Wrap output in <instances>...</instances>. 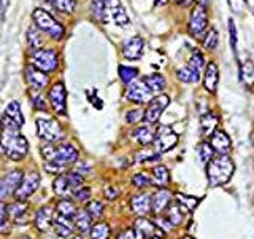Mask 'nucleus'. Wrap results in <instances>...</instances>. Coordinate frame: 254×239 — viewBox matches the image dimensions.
Returning <instances> with one entry per match:
<instances>
[{"label": "nucleus", "instance_id": "obj_16", "mask_svg": "<svg viewBox=\"0 0 254 239\" xmlns=\"http://www.w3.org/2000/svg\"><path fill=\"white\" fill-rule=\"evenodd\" d=\"M26 82L30 86L32 91H42L48 86L50 78H48L46 72L37 69L34 64H29L26 67Z\"/></svg>", "mask_w": 254, "mask_h": 239}, {"label": "nucleus", "instance_id": "obj_36", "mask_svg": "<svg viewBox=\"0 0 254 239\" xmlns=\"http://www.w3.org/2000/svg\"><path fill=\"white\" fill-rule=\"evenodd\" d=\"M56 209H58V212L62 215V217H67V219H73L76 215V212H78L75 204L70 203V201H65V199H64V201H59Z\"/></svg>", "mask_w": 254, "mask_h": 239}, {"label": "nucleus", "instance_id": "obj_5", "mask_svg": "<svg viewBox=\"0 0 254 239\" xmlns=\"http://www.w3.org/2000/svg\"><path fill=\"white\" fill-rule=\"evenodd\" d=\"M206 29H208V14H206V8L203 5L197 3L192 8V11H190L188 30L192 37L203 38V35L206 34Z\"/></svg>", "mask_w": 254, "mask_h": 239}, {"label": "nucleus", "instance_id": "obj_1", "mask_svg": "<svg viewBox=\"0 0 254 239\" xmlns=\"http://www.w3.org/2000/svg\"><path fill=\"white\" fill-rule=\"evenodd\" d=\"M19 129L21 126L8 115L0 118V148L13 161H21L29 151V142Z\"/></svg>", "mask_w": 254, "mask_h": 239}, {"label": "nucleus", "instance_id": "obj_4", "mask_svg": "<svg viewBox=\"0 0 254 239\" xmlns=\"http://www.w3.org/2000/svg\"><path fill=\"white\" fill-rule=\"evenodd\" d=\"M32 18H34L35 26L40 30H43L45 34L53 37L54 40H61L64 34H65V29H64V26H61V22L56 21L50 13L42 10V8H35L34 13H32Z\"/></svg>", "mask_w": 254, "mask_h": 239}, {"label": "nucleus", "instance_id": "obj_47", "mask_svg": "<svg viewBox=\"0 0 254 239\" xmlns=\"http://www.w3.org/2000/svg\"><path fill=\"white\" fill-rule=\"evenodd\" d=\"M178 198V201L186 207V209H189V211H192V209H195V206H197V199H194V198H189V196H186V195H178L177 196Z\"/></svg>", "mask_w": 254, "mask_h": 239}, {"label": "nucleus", "instance_id": "obj_19", "mask_svg": "<svg viewBox=\"0 0 254 239\" xmlns=\"http://www.w3.org/2000/svg\"><path fill=\"white\" fill-rule=\"evenodd\" d=\"M29 206L24 201H16L14 204L8 206V217L13 220V223H18V225H24V223H29Z\"/></svg>", "mask_w": 254, "mask_h": 239}, {"label": "nucleus", "instance_id": "obj_25", "mask_svg": "<svg viewBox=\"0 0 254 239\" xmlns=\"http://www.w3.org/2000/svg\"><path fill=\"white\" fill-rule=\"evenodd\" d=\"M185 211L186 207L178 203H170L167 206V219L172 223V225H180L185 220Z\"/></svg>", "mask_w": 254, "mask_h": 239}, {"label": "nucleus", "instance_id": "obj_53", "mask_svg": "<svg viewBox=\"0 0 254 239\" xmlns=\"http://www.w3.org/2000/svg\"><path fill=\"white\" fill-rule=\"evenodd\" d=\"M162 227L161 230H164V231H170V228H172V223L169 222V219H162V217H159L157 220H156V227Z\"/></svg>", "mask_w": 254, "mask_h": 239}, {"label": "nucleus", "instance_id": "obj_20", "mask_svg": "<svg viewBox=\"0 0 254 239\" xmlns=\"http://www.w3.org/2000/svg\"><path fill=\"white\" fill-rule=\"evenodd\" d=\"M211 147L216 151H219V155H227L230 148H232V142H230L229 135L218 127L211 134Z\"/></svg>", "mask_w": 254, "mask_h": 239}, {"label": "nucleus", "instance_id": "obj_50", "mask_svg": "<svg viewBox=\"0 0 254 239\" xmlns=\"http://www.w3.org/2000/svg\"><path fill=\"white\" fill-rule=\"evenodd\" d=\"M159 155H156V150L154 151H140V153H137V161L138 163H146V161H154V159H157Z\"/></svg>", "mask_w": 254, "mask_h": 239}, {"label": "nucleus", "instance_id": "obj_11", "mask_svg": "<svg viewBox=\"0 0 254 239\" xmlns=\"http://www.w3.org/2000/svg\"><path fill=\"white\" fill-rule=\"evenodd\" d=\"M151 96H153V91L148 88L145 80H133L132 83H129V88H127V91H126V99L133 104L149 102Z\"/></svg>", "mask_w": 254, "mask_h": 239}, {"label": "nucleus", "instance_id": "obj_59", "mask_svg": "<svg viewBox=\"0 0 254 239\" xmlns=\"http://www.w3.org/2000/svg\"><path fill=\"white\" fill-rule=\"evenodd\" d=\"M246 3H248L251 6V10L254 11V0H246Z\"/></svg>", "mask_w": 254, "mask_h": 239}, {"label": "nucleus", "instance_id": "obj_34", "mask_svg": "<svg viewBox=\"0 0 254 239\" xmlns=\"http://www.w3.org/2000/svg\"><path fill=\"white\" fill-rule=\"evenodd\" d=\"M5 115L10 117V118L13 120V121H16L19 126L24 124V117H22V112H21L19 102L13 101V102L8 104V107H6V110H5Z\"/></svg>", "mask_w": 254, "mask_h": 239}, {"label": "nucleus", "instance_id": "obj_7", "mask_svg": "<svg viewBox=\"0 0 254 239\" xmlns=\"http://www.w3.org/2000/svg\"><path fill=\"white\" fill-rule=\"evenodd\" d=\"M32 64L40 69L50 74V72L58 70L59 67V56L56 50H38L32 56Z\"/></svg>", "mask_w": 254, "mask_h": 239}, {"label": "nucleus", "instance_id": "obj_43", "mask_svg": "<svg viewBox=\"0 0 254 239\" xmlns=\"http://www.w3.org/2000/svg\"><path fill=\"white\" fill-rule=\"evenodd\" d=\"M86 211L89 212V215L92 219H100L103 214V206L99 201H92L86 206Z\"/></svg>", "mask_w": 254, "mask_h": 239}, {"label": "nucleus", "instance_id": "obj_23", "mask_svg": "<svg viewBox=\"0 0 254 239\" xmlns=\"http://www.w3.org/2000/svg\"><path fill=\"white\" fill-rule=\"evenodd\" d=\"M156 132H157L156 127L149 126V124H143L135 129L133 135H135V139H137V142L141 143V145H149V143L154 142Z\"/></svg>", "mask_w": 254, "mask_h": 239}, {"label": "nucleus", "instance_id": "obj_51", "mask_svg": "<svg viewBox=\"0 0 254 239\" xmlns=\"http://www.w3.org/2000/svg\"><path fill=\"white\" fill-rule=\"evenodd\" d=\"M30 96H32V101H34V106L38 110H46V104H45L42 96H40V91H32Z\"/></svg>", "mask_w": 254, "mask_h": 239}, {"label": "nucleus", "instance_id": "obj_8", "mask_svg": "<svg viewBox=\"0 0 254 239\" xmlns=\"http://www.w3.org/2000/svg\"><path fill=\"white\" fill-rule=\"evenodd\" d=\"M35 124H37V135L48 143H54L62 137L61 126L56 120L38 118Z\"/></svg>", "mask_w": 254, "mask_h": 239}, {"label": "nucleus", "instance_id": "obj_57", "mask_svg": "<svg viewBox=\"0 0 254 239\" xmlns=\"http://www.w3.org/2000/svg\"><path fill=\"white\" fill-rule=\"evenodd\" d=\"M170 0H154V5L156 6H162V5H165V3H169Z\"/></svg>", "mask_w": 254, "mask_h": 239}, {"label": "nucleus", "instance_id": "obj_30", "mask_svg": "<svg viewBox=\"0 0 254 239\" xmlns=\"http://www.w3.org/2000/svg\"><path fill=\"white\" fill-rule=\"evenodd\" d=\"M40 29L37 26H30L29 30H27V45L32 51H38V48L42 46L43 40H42V35H40Z\"/></svg>", "mask_w": 254, "mask_h": 239}, {"label": "nucleus", "instance_id": "obj_55", "mask_svg": "<svg viewBox=\"0 0 254 239\" xmlns=\"http://www.w3.org/2000/svg\"><path fill=\"white\" fill-rule=\"evenodd\" d=\"M6 8H8V0H0V19L5 18Z\"/></svg>", "mask_w": 254, "mask_h": 239}, {"label": "nucleus", "instance_id": "obj_31", "mask_svg": "<svg viewBox=\"0 0 254 239\" xmlns=\"http://www.w3.org/2000/svg\"><path fill=\"white\" fill-rule=\"evenodd\" d=\"M202 132L203 134H213L214 129H218V123L219 118L216 117V114H205L202 115Z\"/></svg>", "mask_w": 254, "mask_h": 239}, {"label": "nucleus", "instance_id": "obj_39", "mask_svg": "<svg viewBox=\"0 0 254 239\" xmlns=\"http://www.w3.org/2000/svg\"><path fill=\"white\" fill-rule=\"evenodd\" d=\"M91 239H110V227L107 223H97L91 230Z\"/></svg>", "mask_w": 254, "mask_h": 239}, {"label": "nucleus", "instance_id": "obj_48", "mask_svg": "<svg viewBox=\"0 0 254 239\" xmlns=\"http://www.w3.org/2000/svg\"><path fill=\"white\" fill-rule=\"evenodd\" d=\"M229 34H230V46H232V50L234 53L237 54V42H238V38H237V29H235V24L232 19H229Z\"/></svg>", "mask_w": 254, "mask_h": 239}, {"label": "nucleus", "instance_id": "obj_2", "mask_svg": "<svg viewBox=\"0 0 254 239\" xmlns=\"http://www.w3.org/2000/svg\"><path fill=\"white\" fill-rule=\"evenodd\" d=\"M42 153L48 161L45 166L48 172H62L67 166L73 164L78 159V150L71 143H61L58 147H43Z\"/></svg>", "mask_w": 254, "mask_h": 239}, {"label": "nucleus", "instance_id": "obj_17", "mask_svg": "<svg viewBox=\"0 0 254 239\" xmlns=\"http://www.w3.org/2000/svg\"><path fill=\"white\" fill-rule=\"evenodd\" d=\"M143 50H145V40L141 37L135 35V37H130L127 38L124 45H123V56L126 59H140L143 56Z\"/></svg>", "mask_w": 254, "mask_h": 239}, {"label": "nucleus", "instance_id": "obj_35", "mask_svg": "<svg viewBox=\"0 0 254 239\" xmlns=\"http://www.w3.org/2000/svg\"><path fill=\"white\" fill-rule=\"evenodd\" d=\"M153 175H154V183L159 187H165L170 180L169 169L165 166H156L153 169Z\"/></svg>", "mask_w": 254, "mask_h": 239}, {"label": "nucleus", "instance_id": "obj_32", "mask_svg": "<svg viewBox=\"0 0 254 239\" xmlns=\"http://www.w3.org/2000/svg\"><path fill=\"white\" fill-rule=\"evenodd\" d=\"M240 75H242V82L246 86H248V88L254 86V66H253L251 61H246V62L242 64Z\"/></svg>", "mask_w": 254, "mask_h": 239}, {"label": "nucleus", "instance_id": "obj_45", "mask_svg": "<svg viewBox=\"0 0 254 239\" xmlns=\"http://www.w3.org/2000/svg\"><path fill=\"white\" fill-rule=\"evenodd\" d=\"M118 239H146L143 236L137 228H132V230H124L121 235L118 236Z\"/></svg>", "mask_w": 254, "mask_h": 239}, {"label": "nucleus", "instance_id": "obj_22", "mask_svg": "<svg viewBox=\"0 0 254 239\" xmlns=\"http://www.w3.org/2000/svg\"><path fill=\"white\" fill-rule=\"evenodd\" d=\"M170 201H172V193L169 190L161 188L153 195V198H151V211L156 214L162 212L164 209H167V206L170 204Z\"/></svg>", "mask_w": 254, "mask_h": 239}, {"label": "nucleus", "instance_id": "obj_46", "mask_svg": "<svg viewBox=\"0 0 254 239\" xmlns=\"http://www.w3.org/2000/svg\"><path fill=\"white\" fill-rule=\"evenodd\" d=\"M132 183L135 187H149L151 185V180L148 179V175L145 174H135L133 179H132Z\"/></svg>", "mask_w": 254, "mask_h": 239}, {"label": "nucleus", "instance_id": "obj_28", "mask_svg": "<svg viewBox=\"0 0 254 239\" xmlns=\"http://www.w3.org/2000/svg\"><path fill=\"white\" fill-rule=\"evenodd\" d=\"M135 228H137L140 233L145 236V238H153V236H156V233L157 231L156 230H159L153 222H149V220H146L145 217H140V219H137V222H135Z\"/></svg>", "mask_w": 254, "mask_h": 239}, {"label": "nucleus", "instance_id": "obj_6", "mask_svg": "<svg viewBox=\"0 0 254 239\" xmlns=\"http://www.w3.org/2000/svg\"><path fill=\"white\" fill-rule=\"evenodd\" d=\"M203 64H205L203 56L198 51H194L188 66L177 70L178 80H181L183 83H197L198 80H200V72H202Z\"/></svg>", "mask_w": 254, "mask_h": 239}, {"label": "nucleus", "instance_id": "obj_38", "mask_svg": "<svg viewBox=\"0 0 254 239\" xmlns=\"http://www.w3.org/2000/svg\"><path fill=\"white\" fill-rule=\"evenodd\" d=\"M203 46L208 51L216 50V46H218V30L214 27H210L208 30H206V34L203 35Z\"/></svg>", "mask_w": 254, "mask_h": 239}, {"label": "nucleus", "instance_id": "obj_26", "mask_svg": "<svg viewBox=\"0 0 254 239\" xmlns=\"http://www.w3.org/2000/svg\"><path fill=\"white\" fill-rule=\"evenodd\" d=\"M130 206H132V211L138 215H146L151 209V198L149 195H138V196H133L130 199Z\"/></svg>", "mask_w": 254, "mask_h": 239}, {"label": "nucleus", "instance_id": "obj_33", "mask_svg": "<svg viewBox=\"0 0 254 239\" xmlns=\"http://www.w3.org/2000/svg\"><path fill=\"white\" fill-rule=\"evenodd\" d=\"M145 80V83L148 85V88L153 93H161L165 88V78L161 74H154V75H148Z\"/></svg>", "mask_w": 254, "mask_h": 239}, {"label": "nucleus", "instance_id": "obj_62", "mask_svg": "<svg viewBox=\"0 0 254 239\" xmlns=\"http://www.w3.org/2000/svg\"><path fill=\"white\" fill-rule=\"evenodd\" d=\"M71 239H78V238H71Z\"/></svg>", "mask_w": 254, "mask_h": 239}, {"label": "nucleus", "instance_id": "obj_61", "mask_svg": "<svg viewBox=\"0 0 254 239\" xmlns=\"http://www.w3.org/2000/svg\"><path fill=\"white\" fill-rule=\"evenodd\" d=\"M185 239H194V238H189V236H186V238H185Z\"/></svg>", "mask_w": 254, "mask_h": 239}, {"label": "nucleus", "instance_id": "obj_3", "mask_svg": "<svg viewBox=\"0 0 254 239\" xmlns=\"http://www.w3.org/2000/svg\"><path fill=\"white\" fill-rule=\"evenodd\" d=\"M235 171L234 161L229 158V155H218L213 156L211 161L206 164V177L211 187L224 185L232 177Z\"/></svg>", "mask_w": 254, "mask_h": 239}, {"label": "nucleus", "instance_id": "obj_40", "mask_svg": "<svg viewBox=\"0 0 254 239\" xmlns=\"http://www.w3.org/2000/svg\"><path fill=\"white\" fill-rule=\"evenodd\" d=\"M0 233H10V223H8V206L0 201Z\"/></svg>", "mask_w": 254, "mask_h": 239}, {"label": "nucleus", "instance_id": "obj_13", "mask_svg": "<svg viewBox=\"0 0 254 239\" xmlns=\"http://www.w3.org/2000/svg\"><path fill=\"white\" fill-rule=\"evenodd\" d=\"M153 143H154V150L157 151V153H164V151H169L177 145L178 135L175 134L173 129H170V127L162 126L157 129Z\"/></svg>", "mask_w": 254, "mask_h": 239}, {"label": "nucleus", "instance_id": "obj_15", "mask_svg": "<svg viewBox=\"0 0 254 239\" xmlns=\"http://www.w3.org/2000/svg\"><path fill=\"white\" fill-rule=\"evenodd\" d=\"M40 182H42V177H40V174L38 172H30L21 182L19 188L16 190V193H14V198L19 199V201H24V199H27L29 196H32L38 190Z\"/></svg>", "mask_w": 254, "mask_h": 239}, {"label": "nucleus", "instance_id": "obj_10", "mask_svg": "<svg viewBox=\"0 0 254 239\" xmlns=\"http://www.w3.org/2000/svg\"><path fill=\"white\" fill-rule=\"evenodd\" d=\"M24 180V174L19 169H14L11 172H8L0 179V201L10 198L16 193V190L19 188L21 182Z\"/></svg>", "mask_w": 254, "mask_h": 239}, {"label": "nucleus", "instance_id": "obj_49", "mask_svg": "<svg viewBox=\"0 0 254 239\" xmlns=\"http://www.w3.org/2000/svg\"><path fill=\"white\" fill-rule=\"evenodd\" d=\"M230 10H232L235 14H242L245 10V5H246V0H227Z\"/></svg>", "mask_w": 254, "mask_h": 239}, {"label": "nucleus", "instance_id": "obj_24", "mask_svg": "<svg viewBox=\"0 0 254 239\" xmlns=\"http://www.w3.org/2000/svg\"><path fill=\"white\" fill-rule=\"evenodd\" d=\"M73 223H75V228L81 235L89 233V231L92 230V217H91L89 212H87L86 209L76 212V215L73 217Z\"/></svg>", "mask_w": 254, "mask_h": 239}, {"label": "nucleus", "instance_id": "obj_18", "mask_svg": "<svg viewBox=\"0 0 254 239\" xmlns=\"http://www.w3.org/2000/svg\"><path fill=\"white\" fill-rule=\"evenodd\" d=\"M219 83V69L214 62H208L203 72V88L210 94H214Z\"/></svg>", "mask_w": 254, "mask_h": 239}, {"label": "nucleus", "instance_id": "obj_54", "mask_svg": "<svg viewBox=\"0 0 254 239\" xmlns=\"http://www.w3.org/2000/svg\"><path fill=\"white\" fill-rule=\"evenodd\" d=\"M118 195H119V191L116 188H113V187H110V188L105 190V196L108 199H115V198H118Z\"/></svg>", "mask_w": 254, "mask_h": 239}, {"label": "nucleus", "instance_id": "obj_21", "mask_svg": "<svg viewBox=\"0 0 254 239\" xmlns=\"http://www.w3.org/2000/svg\"><path fill=\"white\" fill-rule=\"evenodd\" d=\"M53 209L50 206H45L42 209H38V212L35 214V227L38 231L42 233H46L50 231L51 227L54 225V217H53Z\"/></svg>", "mask_w": 254, "mask_h": 239}, {"label": "nucleus", "instance_id": "obj_14", "mask_svg": "<svg viewBox=\"0 0 254 239\" xmlns=\"http://www.w3.org/2000/svg\"><path fill=\"white\" fill-rule=\"evenodd\" d=\"M170 98L167 94H159L156 98H153L148 104V109L145 110V121L146 123H156L159 118H161L162 112L169 107Z\"/></svg>", "mask_w": 254, "mask_h": 239}, {"label": "nucleus", "instance_id": "obj_27", "mask_svg": "<svg viewBox=\"0 0 254 239\" xmlns=\"http://www.w3.org/2000/svg\"><path fill=\"white\" fill-rule=\"evenodd\" d=\"M53 188H54V193H56V195H59V196H67L71 190H75L73 183L70 182L68 172H67V174L59 175V177L54 180Z\"/></svg>", "mask_w": 254, "mask_h": 239}, {"label": "nucleus", "instance_id": "obj_52", "mask_svg": "<svg viewBox=\"0 0 254 239\" xmlns=\"http://www.w3.org/2000/svg\"><path fill=\"white\" fill-rule=\"evenodd\" d=\"M73 195L78 201H86V199H89V196H91V190L89 188H78V190H75Z\"/></svg>", "mask_w": 254, "mask_h": 239}, {"label": "nucleus", "instance_id": "obj_29", "mask_svg": "<svg viewBox=\"0 0 254 239\" xmlns=\"http://www.w3.org/2000/svg\"><path fill=\"white\" fill-rule=\"evenodd\" d=\"M54 230H56V233H58L59 236L62 238H70L71 233H73V230H71V225H70V219L67 217H58V219H54Z\"/></svg>", "mask_w": 254, "mask_h": 239}, {"label": "nucleus", "instance_id": "obj_37", "mask_svg": "<svg viewBox=\"0 0 254 239\" xmlns=\"http://www.w3.org/2000/svg\"><path fill=\"white\" fill-rule=\"evenodd\" d=\"M118 72H119V77H121V80L127 85L132 83L133 80H137V77H138V70L135 67H129V66H119Z\"/></svg>", "mask_w": 254, "mask_h": 239}, {"label": "nucleus", "instance_id": "obj_42", "mask_svg": "<svg viewBox=\"0 0 254 239\" xmlns=\"http://www.w3.org/2000/svg\"><path fill=\"white\" fill-rule=\"evenodd\" d=\"M213 147H211V143L208 142H202L200 143V147H198V156H200V161L203 164H208L211 159H213Z\"/></svg>", "mask_w": 254, "mask_h": 239}, {"label": "nucleus", "instance_id": "obj_9", "mask_svg": "<svg viewBox=\"0 0 254 239\" xmlns=\"http://www.w3.org/2000/svg\"><path fill=\"white\" fill-rule=\"evenodd\" d=\"M103 2V10H105V19L107 22L111 19L115 21V24L118 26H127L130 22L129 16H127L124 6L121 3V0H102Z\"/></svg>", "mask_w": 254, "mask_h": 239}, {"label": "nucleus", "instance_id": "obj_60", "mask_svg": "<svg viewBox=\"0 0 254 239\" xmlns=\"http://www.w3.org/2000/svg\"><path fill=\"white\" fill-rule=\"evenodd\" d=\"M149 239H161V238H159V236H153V238H149Z\"/></svg>", "mask_w": 254, "mask_h": 239}, {"label": "nucleus", "instance_id": "obj_41", "mask_svg": "<svg viewBox=\"0 0 254 239\" xmlns=\"http://www.w3.org/2000/svg\"><path fill=\"white\" fill-rule=\"evenodd\" d=\"M50 3L62 13H73L76 6L75 0H50Z\"/></svg>", "mask_w": 254, "mask_h": 239}, {"label": "nucleus", "instance_id": "obj_12", "mask_svg": "<svg viewBox=\"0 0 254 239\" xmlns=\"http://www.w3.org/2000/svg\"><path fill=\"white\" fill-rule=\"evenodd\" d=\"M48 98H50L51 107L56 114L58 115L67 114V90L62 82H58L51 86L50 93H48Z\"/></svg>", "mask_w": 254, "mask_h": 239}, {"label": "nucleus", "instance_id": "obj_56", "mask_svg": "<svg viewBox=\"0 0 254 239\" xmlns=\"http://www.w3.org/2000/svg\"><path fill=\"white\" fill-rule=\"evenodd\" d=\"M195 0H177V5H181V6H189L192 5Z\"/></svg>", "mask_w": 254, "mask_h": 239}, {"label": "nucleus", "instance_id": "obj_58", "mask_svg": "<svg viewBox=\"0 0 254 239\" xmlns=\"http://www.w3.org/2000/svg\"><path fill=\"white\" fill-rule=\"evenodd\" d=\"M210 2H211V0H197V3L198 5H203V6H206Z\"/></svg>", "mask_w": 254, "mask_h": 239}, {"label": "nucleus", "instance_id": "obj_44", "mask_svg": "<svg viewBox=\"0 0 254 239\" xmlns=\"http://www.w3.org/2000/svg\"><path fill=\"white\" fill-rule=\"evenodd\" d=\"M143 118H145V112H143L141 109H135V110H130V112H127V115H126L127 123H130V124L138 123L140 120H143Z\"/></svg>", "mask_w": 254, "mask_h": 239}]
</instances>
